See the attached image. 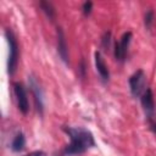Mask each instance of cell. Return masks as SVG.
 I'll use <instances>...</instances> for the list:
<instances>
[{"mask_svg": "<svg viewBox=\"0 0 156 156\" xmlns=\"http://www.w3.org/2000/svg\"><path fill=\"white\" fill-rule=\"evenodd\" d=\"M56 156H61V155H56Z\"/></svg>", "mask_w": 156, "mask_h": 156, "instance_id": "17", "label": "cell"}, {"mask_svg": "<svg viewBox=\"0 0 156 156\" xmlns=\"http://www.w3.org/2000/svg\"><path fill=\"white\" fill-rule=\"evenodd\" d=\"M151 129L154 133H156V123H151Z\"/></svg>", "mask_w": 156, "mask_h": 156, "instance_id": "16", "label": "cell"}, {"mask_svg": "<svg viewBox=\"0 0 156 156\" xmlns=\"http://www.w3.org/2000/svg\"><path fill=\"white\" fill-rule=\"evenodd\" d=\"M141 106H143L145 113L147 115V117L151 118L155 112V102H154L152 91L149 88L145 89V91L141 94Z\"/></svg>", "mask_w": 156, "mask_h": 156, "instance_id": "6", "label": "cell"}, {"mask_svg": "<svg viewBox=\"0 0 156 156\" xmlns=\"http://www.w3.org/2000/svg\"><path fill=\"white\" fill-rule=\"evenodd\" d=\"M91 9H93V2L87 1V2L83 4V12H84V15H89L91 12Z\"/></svg>", "mask_w": 156, "mask_h": 156, "instance_id": "14", "label": "cell"}, {"mask_svg": "<svg viewBox=\"0 0 156 156\" xmlns=\"http://www.w3.org/2000/svg\"><path fill=\"white\" fill-rule=\"evenodd\" d=\"M39 5H40L41 10L45 12V15L49 17V20L52 21L55 18V16H56V12H55V9L52 7V5L50 2H48V1H40Z\"/></svg>", "mask_w": 156, "mask_h": 156, "instance_id": "11", "label": "cell"}, {"mask_svg": "<svg viewBox=\"0 0 156 156\" xmlns=\"http://www.w3.org/2000/svg\"><path fill=\"white\" fill-rule=\"evenodd\" d=\"M57 51H58L61 60L65 63H68V46L66 43L63 30L61 28H57Z\"/></svg>", "mask_w": 156, "mask_h": 156, "instance_id": "7", "label": "cell"}, {"mask_svg": "<svg viewBox=\"0 0 156 156\" xmlns=\"http://www.w3.org/2000/svg\"><path fill=\"white\" fill-rule=\"evenodd\" d=\"M110 43H111V33L110 32H105L101 39V45L104 49H108L110 48Z\"/></svg>", "mask_w": 156, "mask_h": 156, "instance_id": "12", "label": "cell"}, {"mask_svg": "<svg viewBox=\"0 0 156 156\" xmlns=\"http://www.w3.org/2000/svg\"><path fill=\"white\" fill-rule=\"evenodd\" d=\"M95 66H96V69H98L100 77L102 79L107 80L110 78V71L107 68V65L105 63V60L102 58V56L99 51L95 52Z\"/></svg>", "mask_w": 156, "mask_h": 156, "instance_id": "9", "label": "cell"}, {"mask_svg": "<svg viewBox=\"0 0 156 156\" xmlns=\"http://www.w3.org/2000/svg\"><path fill=\"white\" fill-rule=\"evenodd\" d=\"M63 130L69 135L71 143L66 146L65 152L67 155H78L85 152L88 149L95 145L93 134L84 128H72L65 127Z\"/></svg>", "mask_w": 156, "mask_h": 156, "instance_id": "1", "label": "cell"}, {"mask_svg": "<svg viewBox=\"0 0 156 156\" xmlns=\"http://www.w3.org/2000/svg\"><path fill=\"white\" fill-rule=\"evenodd\" d=\"M145 84H146V77L145 73L139 69L136 71L130 78H129V87L130 93L133 96H139L145 91Z\"/></svg>", "mask_w": 156, "mask_h": 156, "instance_id": "3", "label": "cell"}, {"mask_svg": "<svg viewBox=\"0 0 156 156\" xmlns=\"http://www.w3.org/2000/svg\"><path fill=\"white\" fill-rule=\"evenodd\" d=\"M26 156H45V152H43V151H34V152H32L29 155H26Z\"/></svg>", "mask_w": 156, "mask_h": 156, "instance_id": "15", "label": "cell"}, {"mask_svg": "<svg viewBox=\"0 0 156 156\" xmlns=\"http://www.w3.org/2000/svg\"><path fill=\"white\" fill-rule=\"evenodd\" d=\"M7 43H9V60H7V72L10 74H13L17 67V62H18V44L12 34V32L10 29H7L5 32Z\"/></svg>", "mask_w": 156, "mask_h": 156, "instance_id": "2", "label": "cell"}, {"mask_svg": "<svg viewBox=\"0 0 156 156\" xmlns=\"http://www.w3.org/2000/svg\"><path fill=\"white\" fill-rule=\"evenodd\" d=\"M24 145H26V139H24V135H23L22 133H18V134H17V135L13 138V140H12L11 149H12L15 152H20V151H22V150H23Z\"/></svg>", "mask_w": 156, "mask_h": 156, "instance_id": "10", "label": "cell"}, {"mask_svg": "<svg viewBox=\"0 0 156 156\" xmlns=\"http://www.w3.org/2000/svg\"><path fill=\"white\" fill-rule=\"evenodd\" d=\"M130 39H132V32H126L122 35L121 40L115 44V58L117 61H119V62L124 61L127 51H128V46H129V43H130Z\"/></svg>", "mask_w": 156, "mask_h": 156, "instance_id": "4", "label": "cell"}, {"mask_svg": "<svg viewBox=\"0 0 156 156\" xmlns=\"http://www.w3.org/2000/svg\"><path fill=\"white\" fill-rule=\"evenodd\" d=\"M13 91H15V95H16L18 110L22 113L26 115L28 112V110H29V102H28L26 89L23 88V85L21 83H13Z\"/></svg>", "mask_w": 156, "mask_h": 156, "instance_id": "5", "label": "cell"}, {"mask_svg": "<svg viewBox=\"0 0 156 156\" xmlns=\"http://www.w3.org/2000/svg\"><path fill=\"white\" fill-rule=\"evenodd\" d=\"M29 85H30V89H32V91H33V94H34L37 108H38V111L41 113V112H43V91H41L40 87L38 85L37 80H35L33 77L29 78Z\"/></svg>", "mask_w": 156, "mask_h": 156, "instance_id": "8", "label": "cell"}, {"mask_svg": "<svg viewBox=\"0 0 156 156\" xmlns=\"http://www.w3.org/2000/svg\"><path fill=\"white\" fill-rule=\"evenodd\" d=\"M152 21H154V12L151 10H149L145 13V26H146V28H150L151 27Z\"/></svg>", "mask_w": 156, "mask_h": 156, "instance_id": "13", "label": "cell"}]
</instances>
